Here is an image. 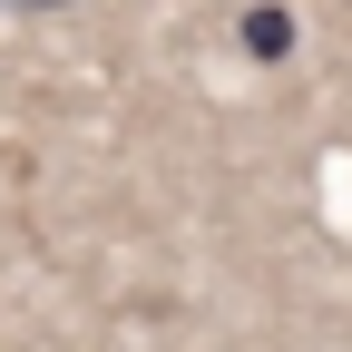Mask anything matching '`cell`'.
Masks as SVG:
<instances>
[{"label": "cell", "mask_w": 352, "mask_h": 352, "mask_svg": "<svg viewBox=\"0 0 352 352\" xmlns=\"http://www.w3.org/2000/svg\"><path fill=\"white\" fill-rule=\"evenodd\" d=\"M235 39H245V59H294V10L284 0H254L235 20Z\"/></svg>", "instance_id": "6da1fadb"}, {"label": "cell", "mask_w": 352, "mask_h": 352, "mask_svg": "<svg viewBox=\"0 0 352 352\" xmlns=\"http://www.w3.org/2000/svg\"><path fill=\"white\" fill-rule=\"evenodd\" d=\"M39 10H59V0H39Z\"/></svg>", "instance_id": "7a4b0ae2"}]
</instances>
